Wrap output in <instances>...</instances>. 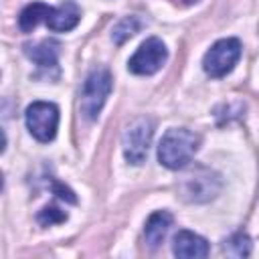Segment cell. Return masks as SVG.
<instances>
[{
    "mask_svg": "<svg viewBox=\"0 0 259 259\" xmlns=\"http://www.w3.org/2000/svg\"><path fill=\"white\" fill-rule=\"evenodd\" d=\"M26 127L38 142H51L59 127V107L51 101H34L26 107Z\"/></svg>",
    "mask_w": 259,
    "mask_h": 259,
    "instance_id": "cell-5",
    "label": "cell"
},
{
    "mask_svg": "<svg viewBox=\"0 0 259 259\" xmlns=\"http://www.w3.org/2000/svg\"><path fill=\"white\" fill-rule=\"evenodd\" d=\"M174 255L184 259H202L208 255V243L204 237L192 233V231H178L172 245Z\"/></svg>",
    "mask_w": 259,
    "mask_h": 259,
    "instance_id": "cell-9",
    "label": "cell"
},
{
    "mask_svg": "<svg viewBox=\"0 0 259 259\" xmlns=\"http://www.w3.org/2000/svg\"><path fill=\"white\" fill-rule=\"evenodd\" d=\"M38 223L42 227H51V225H57V223H65L67 221V212L57 208V206H45L40 212H38Z\"/></svg>",
    "mask_w": 259,
    "mask_h": 259,
    "instance_id": "cell-15",
    "label": "cell"
},
{
    "mask_svg": "<svg viewBox=\"0 0 259 259\" xmlns=\"http://www.w3.org/2000/svg\"><path fill=\"white\" fill-rule=\"evenodd\" d=\"M111 93V75L107 69H93L87 79L83 81L81 97H79V107L81 113L89 119L95 121L105 105V99Z\"/></svg>",
    "mask_w": 259,
    "mask_h": 259,
    "instance_id": "cell-2",
    "label": "cell"
},
{
    "mask_svg": "<svg viewBox=\"0 0 259 259\" xmlns=\"http://www.w3.org/2000/svg\"><path fill=\"white\" fill-rule=\"evenodd\" d=\"M184 4H194V2H198V0H182Z\"/></svg>",
    "mask_w": 259,
    "mask_h": 259,
    "instance_id": "cell-16",
    "label": "cell"
},
{
    "mask_svg": "<svg viewBox=\"0 0 259 259\" xmlns=\"http://www.w3.org/2000/svg\"><path fill=\"white\" fill-rule=\"evenodd\" d=\"M166 59H168L166 45L160 38L150 36L132 55V59L127 61V69L132 73H136V75H154V73H158L162 69Z\"/></svg>",
    "mask_w": 259,
    "mask_h": 259,
    "instance_id": "cell-6",
    "label": "cell"
},
{
    "mask_svg": "<svg viewBox=\"0 0 259 259\" xmlns=\"http://www.w3.org/2000/svg\"><path fill=\"white\" fill-rule=\"evenodd\" d=\"M241 57V42L239 38H221L217 40L202 59V69L206 75L219 79L233 71Z\"/></svg>",
    "mask_w": 259,
    "mask_h": 259,
    "instance_id": "cell-4",
    "label": "cell"
},
{
    "mask_svg": "<svg viewBox=\"0 0 259 259\" xmlns=\"http://www.w3.org/2000/svg\"><path fill=\"white\" fill-rule=\"evenodd\" d=\"M172 221L174 219H172V214L168 210H156V212H152L148 217V221H146V227H144L146 243L156 249L166 239V235H168V231L172 227Z\"/></svg>",
    "mask_w": 259,
    "mask_h": 259,
    "instance_id": "cell-11",
    "label": "cell"
},
{
    "mask_svg": "<svg viewBox=\"0 0 259 259\" xmlns=\"http://www.w3.org/2000/svg\"><path fill=\"white\" fill-rule=\"evenodd\" d=\"M24 53L38 65V71H42L47 75H49V71L59 73V67H57V63H59V42L57 40H40L36 45H26Z\"/></svg>",
    "mask_w": 259,
    "mask_h": 259,
    "instance_id": "cell-10",
    "label": "cell"
},
{
    "mask_svg": "<svg viewBox=\"0 0 259 259\" xmlns=\"http://www.w3.org/2000/svg\"><path fill=\"white\" fill-rule=\"evenodd\" d=\"M219 188H221L219 176L214 172L206 170V168L194 170L180 184L182 196L186 200H190V202H206V200H210V198L217 196Z\"/></svg>",
    "mask_w": 259,
    "mask_h": 259,
    "instance_id": "cell-7",
    "label": "cell"
},
{
    "mask_svg": "<svg viewBox=\"0 0 259 259\" xmlns=\"http://www.w3.org/2000/svg\"><path fill=\"white\" fill-rule=\"evenodd\" d=\"M51 8L49 4H42V2H32L28 6L22 8L20 16H18V26L22 32H30L36 28L38 22H47L49 14H51Z\"/></svg>",
    "mask_w": 259,
    "mask_h": 259,
    "instance_id": "cell-12",
    "label": "cell"
},
{
    "mask_svg": "<svg viewBox=\"0 0 259 259\" xmlns=\"http://www.w3.org/2000/svg\"><path fill=\"white\" fill-rule=\"evenodd\" d=\"M140 26H142V22L138 20V16H125V18H121V20L113 26V30H111L113 42H115V45H123L127 38H132V36L140 30Z\"/></svg>",
    "mask_w": 259,
    "mask_h": 259,
    "instance_id": "cell-13",
    "label": "cell"
},
{
    "mask_svg": "<svg viewBox=\"0 0 259 259\" xmlns=\"http://www.w3.org/2000/svg\"><path fill=\"white\" fill-rule=\"evenodd\" d=\"M154 136V123L150 117H136L132 119L123 134H121V146H123V156L130 164H142L148 156L150 144Z\"/></svg>",
    "mask_w": 259,
    "mask_h": 259,
    "instance_id": "cell-3",
    "label": "cell"
},
{
    "mask_svg": "<svg viewBox=\"0 0 259 259\" xmlns=\"http://www.w3.org/2000/svg\"><path fill=\"white\" fill-rule=\"evenodd\" d=\"M81 20V8L75 0H63L59 6L51 8V14L47 18V26L55 32H67L73 30Z\"/></svg>",
    "mask_w": 259,
    "mask_h": 259,
    "instance_id": "cell-8",
    "label": "cell"
},
{
    "mask_svg": "<svg viewBox=\"0 0 259 259\" xmlns=\"http://www.w3.org/2000/svg\"><path fill=\"white\" fill-rule=\"evenodd\" d=\"M200 138L184 127H174L168 130L158 146V160L162 166L170 170H182L190 164L198 150Z\"/></svg>",
    "mask_w": 259,
    "mask_h": 259,
    "instance_id": "cell-1",
    "label": "cell"
},
{
    "mask_svg": "<svg viewBox=\"0 0 259 259\" xmlns=\"http://www.w3.org/2000/svg\"><path fill=\"white\" fill-rule=\"evenodd\" d=\"M225 253L233 257H247L251 253V241L245 233H235L227 243H225Z\"/></svg>",
    "mask_w": 259,
    "mask_h": 259,
    "instance_id": "cell-14",
    "label": "cell"
}]
</instances>
